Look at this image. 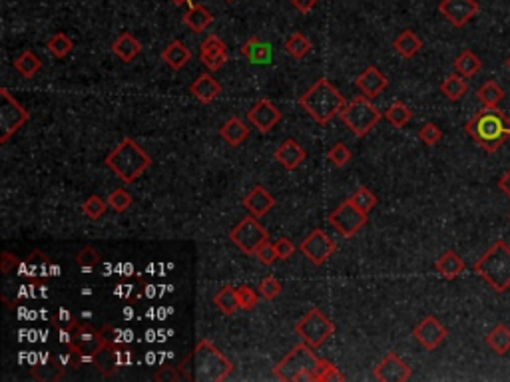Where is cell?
<instances>
[{"mask_svg":"<svg viewBox=\"0 0 510 382\" xmlns=\"http://www.w3.org/2000/svg\"><path fill=\"white\" fill-rule=\"evenodd\" d=\"M178 371L183 381L222 382L234 372V364L213 347V342L203 339L198 342L193 352L178 364Z\"/></svg>","mask_w":510,"mask_h":382,"instance_id":"cell-1","label":"cell"},{"mask_svg":"<svg viewBox=\"0 0 510 382\" xmlns=\"http://www.w3.org/2000/svg\"><path fill=\"white\" fill-rule=\"evenodd\" d=\"M465 132L487 154H494L510 138V120L499 108H482L465 124Z\"/></svg>","mask_w":510,"mask_h":382,"instance_id":"cell-2","label":"cell"},{"mask_svg":"<svg viewBox=\"0 0 510 382\" xmlns=\"http://www.w3.org/2000/svg\"><path fill=\"white\" fill-rule=\"evenodd\" d=\"M345 98L327 78H319L305 94L299 98V106L307 112L313 122L319 126L329 124L335 116H339L345 108Z\"/></svg>","mask_w":510,"mask_h":382,"instance_id":"cell-3","label":"cell"},{"mask_svg":"<svg viewBox=\"0 0 510 382\" xmlns=\"http://www.w3.org/2000/svg\"><path fill=\"white\" fill-rule=\"evenodd\" d=\"M477 273L494 293H506L510 289V247L506 241H494L487 253L478 257L472 265Z\"/></svg>","mask_w":510,"mask_h":382,"instance_id":"cell-4","label":"cell"},{"mask_svg":"<svg viewBox=\"0 0 510 382\" xmlns=\"http://www.w3.org/2000/svg\"><path fill=\"white\" fill-rule=\"evenodd\" d=\"M152 166V158L140 148L138 141L124 138L116 149H112L106 158V168L116 173L124 183H134L144 171Z\"/></svg>","mask_w":510,"mask_h":382,"instance_id":"cell-5","label":"cell"},{"mask_svg":"<svg viewBox=\"0 0 510 382\" xmlns=\"http://www.w3.org/2000/svg\"><path fill=\"white\" fill-rule=\"evenodd\" d=\"M321 361L323 359H319L317 354L313 352V349L301 340V345H298L295 349L291 350L285 359L277 362L276 369H273V376L277 381L283 382H315Z\"/></svg>","mask_w":510,"mask_h":382,"instance_id":"cell-6","label":"cell"},{"mask_svg":"<svg viewBox=\"0 0 510 382\" xmlns=\"http://www.w3.org/2000/svg\"><path fill=\"white\" fill-rule=\"evenodd\" d=\"M66 335H68V347H70V354L72 357H80L84 361H94L96 357L106 349L112 347V339L104 337L106 332H96L92 327L88 325H78V323H70V327H66Z\"/></svg>","mask_w":510,"mask_h":382,"instance_id":"cell-7","label":"cell"},{"mask_svg":"<svg viewBox=\"0 0 510 382\" xmlns=\"http://www.w3.org/2000/svg\"><path fill=\"white\" fill-rule=\"evenodd\" d=\"M339 116L343 120V124L349 127L357 138H363L381 122L382 114L373 106L369 98L361 96V98H355V100L347 102L345 108L341 110Z\"/></svg>","mask_w":510,"mask_h":382,"instance_id":"cell-8","label":"cell"},{"mask_svg":"<svg viewBox=\"0 0 510 382\" xmlns=\"http://www.w3.org/2000/svg\"><path fill=\"white\" fill-rule=\"evenodd\" d=\"M295 332L307 347L317 350L319 347H323L333 337L335 323L325 317L319 308H311L307 315H303L295 323Z\"/></svg>","mask_w":510,"mask_h":382,"instance_id":"cell-9","label":"cell"},{"mask_svg":"<svg viewBox=\"0 0 510 382\" xmlns=\"http://www.w3.org/2000/svg\"><path fill=\"white\" fill-rule=\"evenodd\" d=\"M28 112L14 100L6 88H0V144H6L26 122Z\"/></svg>","mask_w":510,"mask_h":382,"instance_id":"cell-10","label":"cell"},{"mask_svg":"<svg viewBox=\"0 0 510 382\" xmlns=\"http://www.w3.org/2000/svg\"><path fill=\"white\" fill-rule=\"evenodd\" d=\"M230 239L242 253L255 255V251L267 241V231L266 227L257 221V217L249 215V217H244L230 231Z\"/></svg>","mask_w":510,"mask_h":382,"instance_id":"cell-11","label":"cell"},{"mask_svg":"<svg viewBox=\"0 0 510 382\" xmlns=\"http://www.w3.org/2000/svg\"><path fill=\"white\" fill-rule=\"evenodd\" d=\"M329 223L343 237H355L367 225V213L357 209L351 199L337 205V209L329 215Z\"/></svg>","mask_w":510,"mask_h":382,"instance_id":"cell-12","label":"cell"},{"mask_svg":"<svg viewBox=\"0 0 510 382\" xmlns=\"http://www.w3.org/2000/svg\"><path fill=\"white\" fill-rule=\"evenodd\" d=\"M299 251L307 257L313 265H323L329 261V257L337 251V245L323 229H313L311 233L301 241Z\"/></svg>","mask_w":510,"mask_h":382,"instance_id":"cell-13","label":"cell"},{"mask_svg":"<svg viewBox=\"0 0 510 382\" xmlns=\"http://www.w3.org/2000/svg\"><path fill=\"white\" fill-rule=\"evenodd\" d=\"M438 12L455 28H463L480 12V4L477 0H441Z\"/></svg>","mask_w":510,"mask_h":382,"instance_id":"cell-14","label":"cell"},{"mask_svg":"<svg viewBox=\"0 0 510 382\" xmlns=\"http://www.w3.org/2000/svg\"><path fill=\"white\" fill-rule=\"evenodd\" d=\"M413 337L425 350H435L445 342L446 337H448V330L438 318L429 315L414 327Z\"/></svg>","mask_w":510,"mask_h":382,"instance_id":"cell-15","label":"cell"},{"mask_svg":"<svg viewBox=\"0 0 510 382\" xmlns=\"http://www.w3.org/2000/svg\"><path fill=\"white\" fill-rule=\"evenodd\" d=\"M245 117H247V122H249L257 132L267 134V132H271V129L281 122V110H279L271 100L264 98V100H259L255 106L247 110Z\"/></svg>","mask_w":510,"mask_h":382,"instance_id":"cell-16","label":"cell"},{"mask_svg":"<svg viewBox=\"0 0 510 382\" xmlns=\"http://www.w3.org/2000/svg\"><path fill=\"white\" fill-rule=\"evenodd\" d=\"M373 376H375V381L379 382H404L411 378V366H409L397 352H389V354L377 364Z\"/></svg>","mask_w":510,"mask_h":382,"instance_id":"cell-17","label":"cell"},{"mask_svg":"<svg viewBox=\"0 0 510 382\" xmlns=\"http://www.w3.org/2000/svg\"><path fill=\"white\" fill-rule=\"evenodd\" d=\"M227 58H230L227 46L215 34H210L202 42V46H200V60L208 68V72L222 70V66L227 62Z\"/></svg>","mask_w":510,"mask_h":382,"instance_id":"cell-18","label":"cell"},{"mask_svg":"<svg viewBox=\"0 0 510 382\" xmlns=\"http://www.w3.org/2000/svg\"><path fill=\"white\" fill-rule=\"evenodd\" d=\"M355 86L359 88V92L365 98H375L379 96L382 90L389 88V78L381 74L375 66H367L361 74L355 78Z\"/></svg>","mask_w":510,"mask_h":382,"instance_id":"cell-19","label":"cell"},{"mask_svg":"<svg viewBox=\"0 0 510 382\" xmlns=\"http://www.w3.org/2000/svg\"><path fill=\"white\" fill-rule=\"evenodd\" d=\"M244 207L249 212V215H254V217H264L267 213L271 212L273 207H276V197L269 193V191L264 187V185H255L254 190L249 191L247 195L244 197Z\"/></svg>","mask_w":510,"mask_h":382,"instance_id":"cell-20","label":"cell"},{"mask_svg":"<svg viewBox=\"0 0 510 382\" xmlns=\"http://www.w3.org/2000/svg\"><path fill=\"white\" fill-rule=\"evenodd\" d=\"M273 158H276V161L281 168H285L287 171H293L298 170L299 166L307 159V151L299 146L298 139L289 138L276 149Z\"/></svg>","mask_w":510,"mask_h":382,"instance_id":"cell-21","label":"cell"},{"mask_svg":"<svg viewBox=\"0 0 510 382\" xmlns=\"http://www.w3.org/2000/svg\"><path fill=\"white\" fill-rule=\"evenodd\" d=\"M190 92L193 94V98H198V102L212 104L213 100L222 94V86L210 72H203V74H200L191 82Z\"/></svg>","mask_w":510,"mask_h":382,"instance_id":"cell-22","label":"cell"},{"mask_svg":"<svg viewBox=\"0 0 510 382\" xmlns=\"http://www.w3.org/2000/svg\"><path fill=\"white\" fill-rule=\"evenodd\" d=\"M242 56H244L247 62L251 64H269L273 60V50L267 42H264L259 36H251L249 40H245L242 46Z\"/></svg>","mask_w":510,"mask_h":382,"instance_id":"cell-23","label":"cell"},{"mask_svg":"<svg viewBox=\"0 0 510 382\" xmlns=\"http://www.w3.org/2000/svg\"><path fill=\"white\" fill-rule=\"evenodd\" d=\"M465 261H463V257L457 253V251H453V249H448L445 253L441 255L438 259H436L435 263V269L438 275L446 279V281H455L463 271H465Z\"/></svg>","mask_w":510,"mask_h":382,"instance_id":"cell-24","label":"cell"},{"mask_svg":"<svg viewBox=\"0 0 510 382\" xmlns=\"http://www.w3.org/2000/svg\"><path fill=\"white\" fill-rule=\"evenodd\" d=\"M220 136H222V139L227 144V146L239 148L245 139L249 138V127H247V124H245L244 120H239V117L234 116L230 117V120L220 127Z\"/></svg>","mask_w":510,"mask_h":382,"instance_id":"cell-25","label":"cell"},{"mask_svg":"<svg viewBox=\"0 0 510 382\" xmlns=\"http://www.w3.org/2000/svg\"><path fill=\"white\" fill-rule=\"evenodd\" d=\"M112 52L116 54L122 62H134L138 58V54L142 52V44H140V40L134 34L124 32L112 42Z\"/></svg>","mask_w":510,"mask_h":382,"instance_id":"cell-26","label":"cell"},{"mask_svg":"<svg viewBox=\"0 0 510 382\" xmlns=\"http://www.w3.org/2000/svg\"><path fill=\"white\" fill-rule=\"evenodd\" d=\"M393 50L404 60H411V58H414L416 54L423 50V40L419 38V34H414L411 28H407V30H403L395 38Z\"/></svg>","mask_w":510,"mask_h":382,"instance_id":"cell-27","label":"cell"},{"mask_svg":"<svg viewBox=\"0 0 510 382\" xmlns=\"http://www.w3.org/2000/svg\"><path fill=\"white\" fill-rule=\"evenodd\" d=\"M162 60L170 66L171 70H181L186 64L191 60V50L181 42V40H171L164 52H162Z\"/></svg>","mask_w":510,"mask_h":382,"instance_id":"cell-28","label":"cell"},{"mask_svg":"<svg viewBox=\"0 0 510 382\" xmlns=\"http://www.w3.org/2000/svg\"><path fill=\"white\" fill-rule=\"evenodd\" d=\"M213 22V14L203 4H191L183 14V24L193 32H203Z\"/></svg>","mask_w":510,"mask_h":382,"instance_id":"cell-29","label":"cell"},{"mask_svg":"<svg viewBox=\"0 0 510 382\" xmlns=\"http://www.w3.org/2000/svg\"><path fill=\"white\" fill-rule=\"evenodd\" d=\"M467 92H468L467 78L457 74V72H455V74H448L445 80L441 82V94L445 96L446 100H450V102L460 100Z\"/></svg>","mask_w":510,"mask_h":382,"instance_id":"cell-30","label":"cell"},{"mask_svg":"<svg viewBox=\"0 0 510 382\" xmlns=\"http://www.w3.org/2000/svg\"><path fill=\"white\" fill-rule=\"evenodd\" d=\"M213 305L222 311L223 315H234L239 308V299H237V289L232 285H223L215 295H213Z\"/></svg>","mask_w":510,"mask_h":382,"instance_id":"cell-31","label":"cell"},{"mask_svg":"<svg viewBox=\"0 0 510 382\" xmlns=\"http://www.w3.org/2000/svg\"><path fill=\"white\" fill-rule=\"evenodd\" d=\"M453 68H455L457 74L465 76V78H472V76H477L478 72H480L482 62H480V58H478L472 50H463V52L457 56Z\"/></svg>","mask_w":510,"mask_h":382,"instance_id":"cell-32","label":"cell"},{"mask_svg":"<svg viewBox=\"0 0 510 382\" xmlns=\"http://www.w3.org/2000/svg\"><path fill=\"white\" fill-rule=\"evenodd\" d=\"M484 340H487V345H489L490 349L502 357V354H506L510 350V329L504 323H500V325H497L494 329L490 330Z\"/></svg>","mask_w":510,"mask_h":382,"instance_id":"cell-33","label":"cell"},{"mask_svg":"<svg viewBox=\"0 0 510 382\" xmlns=\"http://www.w3.org/2000/svg\"><path fill=\"white\" fill-rule=\"evenodd\" d=\"M14 68H16V72H18L22 78H32V76H36L40 72L42 60H40L36 54L32 52V50H24L21 56H16Z\"/></svg>","mask_w":510,"mask_h":382,"instance_id":"cell-34","label":"cell"},{"mask_svg":"<svg viewBox=\"0 0 510 382\" xmlns=\"http://www.w3.org/2000/svg\"><path fill=\"white\" fill-rule=\"evenodd\" d=\"M477 98L484 108H499L502 98H504V90L494 80H489V82H484L478 88Z\"/></svg>","mask_w":510,"mask_h":382,"instance_id":"cell-35","label":"cell"},{"mask_svg":"<svg viewBox=\"0 0 510 382\" xmlns=\"http://www.w3.org/2000/svg\"><path fill=\"white\" fill-rule=\"evenodd\" d=\"M385 120L395 127H404L409 122H411V117H413V112H411V108L407 106L404 102L401 100H395L391 106L387 108V112L382 114Z\"/></svg>","mask_w":510,"mask_h":382,"instance_id":"cell-36","label":"cell"},{"mask_svg":"<svg viewBox=\"0 0 510 382\" xmlns=\"http://www.w3.org/2000/svg\"><path fill=\"white\" fill-rule=\"evenodd\" d=\"M311 48H313V44L309 40L305 34H301V32H295V34H291L289 38H287L285 42V50L289 56H293L295 60H301V58H305L309 52H311Z\"/></svg>","mask_w":510,"mask_h":382,"instance_id":"cell-37","label":"cell"},{"mask_svg":"<svg viewBox=\"0 0 510 382\" xmlns=\"http://www.w3.org/2000/svg\"><path fill=\"white\" fill-rule=\"evenodd\" d=\"M46 48L50 50L54 58H58V60H62L66 58L68 54L74 50V42H72V38L68 36V34H64V32H56L52 38L46 42Z\"/></svg>","mask_w":510,"mask_h":382,"instance_id":"cell-38","label":"cell"},{"mask_svg":"<svg viewBox=\"0 0 510 382\" xmlns=\"http://www.w3.org/2000/svg\"><path fill=\"white\" fill-rule=\"evenodd\" d=\"M349 199L351 203H353L357 209H361L363 213H369L371 209H375V205H377V195H375L369 187H365V185L357 187Z\"/></svg>","mask_w":510,"mask_h":382,"instance_id":"cell-39","label":"cell"},{"mask_svg":"<svg viewBox=\"0 0 510 382\" xmlns=\"http://www.w3.org/2000/svg\"><path fill=\"white\" fill-rule=\"evenodd\" d=\"M108 202H104L100 195H90L84 203H82V213H84L88 219H92V221H98V219H102L104 217V213L108 212Z\"/></svg>","mask_w":510,"mask_h":382,"instance_id":"cell-40","label":"cell"},{"mask_svg":"<svg viewBox=\"0 0 510 382\" xmlns=\"http://www.w3.org/2000/svg\"><path fill=\"white\" fill-rule=\"evenodd\" d=\"M132 203H134V199H132V195H130L124 187H116V190L108 195V205L116 213L128 212Z\"/></svg>","mask_w":510,"mask_h":382,"instance_id":"cell-41","label":"cell"},{"mask_svg":"<svg viewBox=\"0 0 510 382\" xmlns=\"http://www.w3.org/2000/svg\"><path fill=\"white\" fill-rule=\"evenodd\" d=\"M343 382L345 381V374L329 361H321V366H319L317 376H315V382Z\"/></svg>","mask_w":510,"mask_h":382,"instance_id":"cell-42","label":"cell"},{"mask_svg":"<svg viewBox=\"0 0 510 382\" xmlns=\"http://www.w3.org/2000/svg\"><path fill=\"white\" fill-rule=\"evenodd\" d=\"M327 159L331 161V166H335V168H345L351 161L349 148H347L345 144H341V141L335 144V146L327 151Z\"/></svg>","mask_w":510,"mask_h":382,"instance_id":"cell-43","label":"cell"},{"mask_svg":"<svg viewBox=\"0 0 510 382\" xmlns=\"http://www.w3.org/2000/svg\"><path fill=\"white\" fill-rule=\"evenodd\" d=\"M281 283L277 281L276 277L273 275H269V277H264L261 279V283H259V295L264 299H267V301H273V299H277L279 295H281Z\"/></svg>","mask_w":510,"mask_h":382,"instance_id":"cell-44","label":"cell"},{"mask_svg":"<svg viewBox=\"0 0 510 382\" xmlns=\"http://www.w3.org/2000/svg\"><path fill=\"white\" fill-rule=\"evenodd\" d=\"M419 138L425 146H436L443 139V129L433 122H426L425 126L419 129Z\"/></svg>","mask_w":510,"mask_h":382,"instance_id":"cell-45","label":"cell"},{"mask_svg":"<svg viewBox=\"0 0 510 382\" xmlns=\"http://www.w3.org/2000/svg\"><path fill=\"white\" fill-rule=\"evenodd\" d=\"M237 299H239V308H242V311H251V308L257 307V303H259L257 293H255L251 286L247 285H242L237 289Z\"/></svg>","mask_w":510,"mask_h":382,"instance_id":"cell-46","label":"cell"},{"mask_svg":"<svg viewBox=\"0 0 510 382\" xmlns=\"http://www.w3.org/2000/svg\"><path fill=\"white\" fill-rule=\"evenodd\" d=\"M98 261H100V255H98L94 247H84L76 255V263L80 267H84V269H92V267L98 265Z\"/></svg>","mask_w":510,"mask_h":382,"instance_id":"cell-47","label":"cell"},{"mask_svg":"<svg viewBox=\"0 0 510 382\" xmlns=\"http://www.w3.org/2000/svg\"><path fill=\"white\" fill-rule=\"evenodd\" d=\"M255 257L259 259V263H264V265H273L276 263L277 259V249H276V243H269V241H266V243L261 245L257 251H255Z\"/></svg>","mask_w":510,"mask_h":382,"instance_id":"cell-48","label":"cell"},{"mask_svg":"<svg viewBox=\"0 0 510 382\" xmlns=\"http://www.w3.org/2000/svg\"><path fill=\"white\" fill-rule=\"evenodd\" d=\"M276 249H277V257H279V261H287L289 257H293L295 253V243L291 241V239H287V237H281V239H277L276 241Z\"/></svg>","mask_w":510,"mask_h":382,"instance_id":"cell-49","label":"cell"},{"mask_svg":"<svg viewBox=\"0 0 510 382\" xmlns=\"http://www.w3.org/2000/svg\"><path fill=\"white\" fill-rule=\"evenodd\" d=\"M156 381H178L181 378L180 371H178V366L176 369H170V366H164V369H159L156 372V376H154Z\"/></svg>","mask_w":510,"mask_h":382,"instance_id":"cell-50","label":"cell"},{"mask_svg":"<svg viewBox=\"0 0 510 382\" xmlns=\"http://www.w3.org/2000/svg\"><path fill=\"white\" fill-rule=\"evenodd\" d=\"M291 4H293V8L301 12V14H307V12H311L317 6V0H291Z\"/></svg>","mask_w":510,"mask_h":382,"instance_id":"cell-51","label":"cell"},{"mask_svg":"<svg viewBox=\"0 0 510 382\" xmlns=\"http://www.w3.org/2000/svg\"><path fill=\"white\" fill-rule=\"evenodd\" d=\"M497 187L510 199V170L504 171V173L500 175L499 181H497Z\"/></svg>","mask_w":510,"mask_h":382,"instance_id":"cell-52","label":"cell"},{"mask_svg":"<svg viewBox=\"0 0 510 382\" xmlns=\"http://www.w3.org/2000/svg\"><path fill=\"white\" fill-rule=\"evenodd\" d=\"M11 253H4V257H2V273H8L11 267L14 265V259H11Z\"/></svg>","mask_w":510,"mask_h":382,"instance_id":"cell-53","label":"cell"},{"mask_svg":"<svg viewBox=\"0 0 510 382\" xmlns=\"http://www.w3.org/2000/svg\"><path fill=\"white\" fill-rule=\"evenodd\" d=\"M171 2H174V4H178V6H181V4H188V6H191V4H193L191 0H171Z\"/></svg>","mask_w":510,"mask_h":382,"instance_id":"cell-54","label":"cell"},{"mask_svg":"<svg viewBox=\"0 0 510 382\" xmlns=\"http://www.w3.org/2000/svg\"><path fill=\"white\" fill-rule=\"evenodd\" d=\"M506 66H509V70H510V54H509V58H506Z\"/></svg>","mask_w":510,"mask_h":382,"instance_id":"cell-55","label":"cell"},{"mask_svg":"<svg viewBox=\"0 0 510 382\" xmlns=\"http://www.w3.org/2000/svg\"><path fill=\"white\" fill-rule=\"evenodd\" d=\"M225 2H234V0H225Z\"/></svg>","mask_w":510,"mask_h":382,"instance_id":"cell-56","label":"cell"},{"mask_svg":"<svg viewBox=\"0 0 510 382\" xmlns=\"http://www.w3.org/2000/svg\"><path fill=\"white\" fill-rule=\"evenodd\" d=\"M509 221H510V213H509Z\"/></svg>","mask_w":510,"mask_h":382,"instance_id":"cell-57","label":"cell"}]
</instances>
